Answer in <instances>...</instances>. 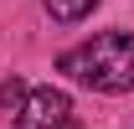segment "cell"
<instances>
[{"instance_id":"obj_1","label":"cell","mask_w":134,"mask_h":129,"mask_svg":"<svg viewBox=\"0 0 134 129\" xmlns=\"http://www.w3.org/2000/svg\"><path fill=\"white\" fill-rule=\"evenodd\" d=\"M62 72H72L77 83L98 88V93H129L134 88V36L129 31L93 36L62 57Z\"/></svg>"},{"instance_id":"obj_2","label":"cell","mask_w":134,"mask_h":129,"mask_svg":"<svg viewBox=\"0 0 134 129\" xmlns=\"http://www.w3.org/2000/svg\"><path fill=\"white\" fill-rule=\"evenodd\" d=\"M62 119H72V98L62 88H31L16 109V124L21 129H57Z\"/></svg>"},{"instance_id":"obj_3","label":"cell","mask_w":134,"mask_h":129,"mask_svg":"<svg viewBox=\"0 0 134 129\" xmlns=\"http://www.w3.org/2000/svg\"><path fill=\"white\" fill-rule=\"evenodd\" d=\"M93 5H98V0H47V16H52V21H67V26H72V21H83Z\"/></svg>"},{"instance_id":"obj_4","label":"cell","mask_w":134,"mask_h":129,"mask_svg":"<svg viewBox=\"0 0 134 129\" xmlns=\"http://www.w3.org/2000/svg\"><path fill=\"white\" fill-rule=\"evenodd\" d=\"M21 98H26V83H21V78H5V83H0V109L16 114V109H21Z\"/></svg>"},{"instance_id":"obj_5","label":"cell","mask_w":134,"mask_h":129,"mask_svg":"<svg viewBox=\"0 0 134 129\" xmlns=\"http://www.w3.org/2000/svg\"><path fill=\"white\" fill-rule=\"evenodd\" d=\"M57 129H77V124H72V119H62V124H57Z\"/></svg>"}]
</instances>
